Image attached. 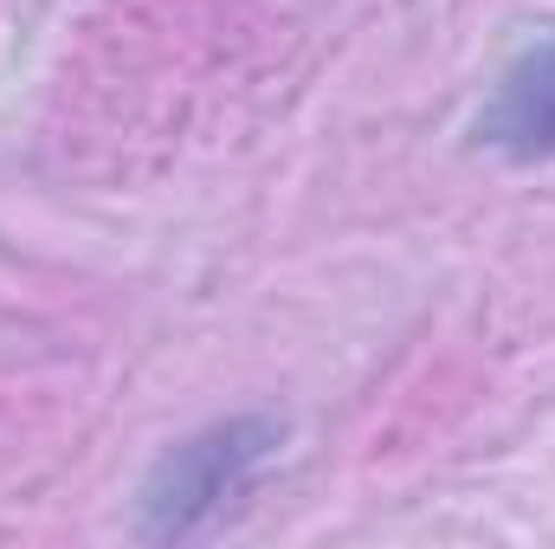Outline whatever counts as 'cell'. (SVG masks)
I'll use <instances>...</instances> for the list:
<instances>
[{
	"label": "cell",
	"instance_id": "obj_1",
	"mask_svg": "<svg viewBox=\"0 0 555 549\" xmlns=\"http://www.w3.org/2000/svg\"><path fill=\"white\" fill-rule=\"evenodd\" d=\"M284 426L266 413H240V420H214L201 433H188L175 452L155 459L149 485H142V537L149 544H188L201 531H214L246 485L259 478V465L278 452Z\"/></svg>",
	"mask_w": 555,
	"mask_h": 549
},
{
	"label": "cell",
	"instance_id": "obj_2",
	"mask_svg": "<svg viewBox=\"0 0 555 549\" xmlns=\"http://www.w3.org/2000/svg\"><path fill=\"white\" fill-rule=\"evenodd\" d=\"M478 142L511 155V162H550L555 155V39L524 52L498 78L491 104L478 111Z\"/></svg>",
	"mask_w": 555,
	"mask_h": 549
}]
</instances>
